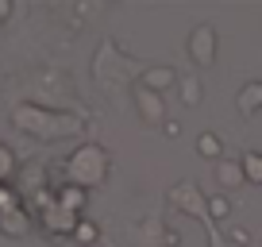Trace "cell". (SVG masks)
<instances>
[{"instance_id":"1","label":"cell","mask_w":262,"mask_h":247,"mask_svg":"<svg viewBox=\"0 0 262 247\" xmlns=\"http://www.w3.org/2000/svg\"><path fill=\"white\" fill-rule=\"evenodd\" d=\"M189 50L196 54L201 66H208L212 62V27H196V35L189 39Z\"/></svg>"},{"instance_id":"2","label":"cell","mask_w":262,"mask_h":247,"mask_svg":"<svg viewBox=\"0 0 262 247\" xmlns=\"http://www.w3.org/2000/svg\"><path fill=\"white\" fill-rule=\"evenodd\" d=\"M239 170H243L247 181H262V155H243V162H239Z\"/></svg>"},{"instance_id":"3","label":"cell","mask_w":262,"mask_h":247,"mask_svg":"<svg viewBox=\"0 0 262 247\" xmlns=\"http://www.w3.org/2000/svg\"><path fill=\"white\" fill-rule=\"evenodd\" d=\"M196 151H201V155H205V158H220V139H216V135L212 132H205V135H201V139H196Z\"/></svg>"},{"instance_id":"4","label":"cell","mask_w":262,"mask_h":247,"mask_svg":"<svg viewBox=\"0 0 262 247\" xmlns=\"http://www.w3.org/2000/svg\"><path fill=\"white\" fill-rule=\"evenodd\" d=\"M220 181H224V186H239V181H243V170H239V166L220 162Z\"/></svg>"},{"instance_id":"5","label":"cell","mask_w":262,"mask_h":247,"mask_svg":"<svg viewBox=\"0 0 262 247\" xmlns=\"http://www.w3.org/2000/svg\"><path fill=\"white\" fill-rule=\"evenodd\" d=\"M181 100H185V105H196V100H201V85H196L193 77L181 81Z\"/></svg>"},{"instance_id":"6","label":"cell","mask_w":262,"mask_h":247,"mask_svg":"<svg viewBox=\"0 0 262 247\" xmlns=\"http://www.w3.org/2000/svg\"><path fill=\"white\" fill-rule=\"evenodd\" d=\"M170 81H173L170 70H150V74H147V85H158V89H162V85H170Z\"/></svg>"},{"instance_id":"7","label":"cell","mask_w":262,"mask_h":247,"mask_svg":"<svg viewBox=\"0 0 262 247\" xmlns=\"http://www.w3.org/2000/svg\"><path fill=\"white\" fill-rule=\"evenodd\" d=\"M77 239H81V243H89V239H97V228H93L89 220H85V224H77Z\"/></svg>"},{"instance_id":"8","label":"cell","mask_w":262,"mask_h":247,"mask_svg":"<svg viewBox=\"0 0 262 247\" xmlns=\"http://www.w3.org/2000/svg\"><path fill=\"white\" fill-rule=\"evenodd\" d=\"M208 209H212V216H228V201H224V197H212Z\"/></svg>"},{"instance_id":"9","label":"cell","mask_w":262,"mask_h":247,"mask_svg":"<svg viewBox=\"0 0 262 247\" xmlns=\"http://www.w3.org/2000/svg\"><path fill=\"white\" fill-rule=\"evenodd\" d=\"M8 12H12V4H8V0H0V16H8Z\"/></svg>"}]
</instances>
